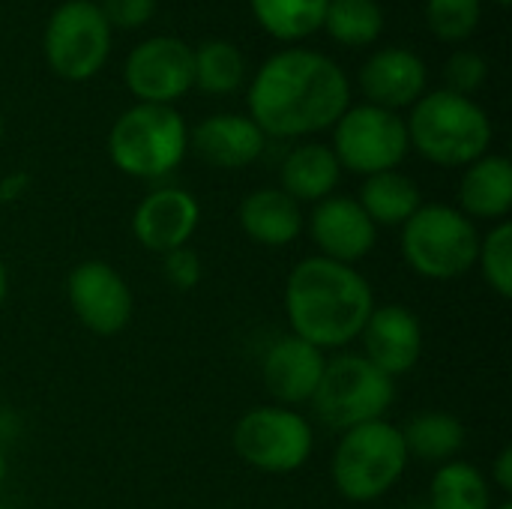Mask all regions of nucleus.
I'll return each mask as SVG.
<instances>
[{"label":"nucleus","instance_id":"6e6552de","mask_svg":"<svg viewBox=\"0 0 512 509\" xmlns=\"http://www.w3.org/2000/svg\"><path fill=\"white\" fill-rule=\"evenodd\" d=\"M231 444L249 468L261 474H291L309 462L315 432L309 420L291 408L258 405L237 420Z\"/></svg>","mask_w":512,"mask_h":509},{"label":"nucleus","instance_id":"9b49d317","mask_svg":"<svg viewBox=\"0 0 512 509\" xmlns=\"http://www.w3.org/2000/svg\"><path fill=\"white\" fill-rule=\"evenodd\" d=\"M123 78L138 102L174 105L195 87L192 48L177 36L144 39L129 51Z\"/></svg>","mask_w":512,"mask_h":509},{"label":"nucleus","instance_id":"a878e982","mask_svg":"<svg viewBox=\"0 0 512 509\" xmlns=\"http://www.w3.org/2000/svg\"><path fill=\"white\" fill-rule=\"evenodd\" d=\"M195 87L213 96H228L246 81V60L237 45L225 39H207L192 51Z\"/></svg>","mask_w":512,"mask_h":509},{"label":"nucleus","instance_id":"393cba45","mask_svg":"<svg viewBox=\"0 0 512 509\" xmlns=\"http://www.w3.org/2000/svg\"><path fill=\"white\" fill-rule=\"evenodd\" d=\"M330 0H249L255 21L282 42H297L324 27Z\"/></svg>","mask_w":512,"mask_h":509},{"label":"nucleus","instance_id":"412c9836","mask_svg":"<svg viewBox=\"0 0 512 509\" xmlns=\"http://www.w3.org/2000/svg\"><path fill=\"white\" fill-rule=\"evenodd\" d=\"M282 192L291 195L297 204H318L324 198H330L342 180V165L333 156V150L327 144L309 141L294 147L285 162H282Z\"/></svg>","mask_w":512,"mask_h":509},{"label":"nucleus","instance_id":"c9c22d12","mask_svg":"<svg viewBox=\"0 0 512 509\" xmlns=\"http://www.w3.org/2000/svg\"><path fill=\"white\" fill-rule=\"evenodd\" d=\"M3 480H6V459H3V450H0V486H3Z\"/></svg>","mask_w":512,"mask_h":509},{"label":"nucleus","instance_id":"2eb2a0df","mask_svg":"<svg viewBox=\"0 0 512 509\" xmlns=\"http://www.w3.org/2000/svg\"><path fill=\"white\" fill-rule=\"evenodd\" d=\"M360 342L363 357L372 366L390 378H399L408 375L423 357V324L402 303L375 306L360 333Z\"/></svg>","mask_w":512,"mask_h":509},{"label":"nucleus","instance_id":"e433bc0d","mask_svg":"<svg viewBox=\"0 0 512 509\" xmlns=\"http://www.w3.org/2000/svg\"><path fill=\"white\" fill-rule=\"evenodd\" d=\"M405 509H432V507H429V504H408Z\"/></svg>","mask_w":512,"mask_h":509},{"label":"nucleus","instance_id":"20e7f679","mask_svg":"<svg viewBox=\"0 0 512 509\" xmlns=\"http://www.w3.org/2000/svg\"><path fill=\"white\" fill-rule=\"evenodd\" d=\"M408 462L411 456L405 450L402 429L387 420H375L342 432L330 462V477L345 501L369 504L384 498L402 480Z\"/></svg>","mask_w":512,"mask_h":509},{"label":"nucleus","instance_id":"f03ea898","mask_svg":"<svg viewBox=\"0 0 512 509\" xmlns=\"http://www.w3.org/2000/svg\"><path fill=\"white\" fill-rule=\"evenodd\" d=\"M372 309V285L351 264L312 255L288 273L285 318L291 333L321 351L360 339Z\"/></svg>","mask_w":512,"mask_h":509},{"label":"nucleus","instance_id":"f3484780","mask_svg":"<svg viewBox=\"0 0 512 509\" xmlns=\"http://www.w3.org/2000/svg\"><path fill=\"white\" fill-rule=\"evenodd\" d=\"M429 84V69L420 54L408 48H381L360 69V90L369 105L396 111L411 108Z\"/></svg>","mask_w":512,"mask_h":509},{"label":"nucleus","instance_id":"aec40b11","mask_svg":"<svg viewBox=\"0 0 512 509\" xmlns=\"http://www.w3.org/2000/svg\"><path fill=\"white\" fill-rule=\"evenodd\" d=\"M459 210L474 219L504 222L512 210V162L507 156L486 153L465 165L459 180Z\"/></svg>","mask_w":512,"mask_h":509},{"label":"nucleus","instance_id":"dca6fc26","mask_svg":"<svg viewBox=\"0 0 512 509\" xmlns=\"http://www.w3.org/2000/svg\"><path fill=\"white\" fill-rule=\"evenodd\" d=\"M324 366H327V357L321 348L288 333V336L276 339L270 345V351L264 354L261 378H264L267 393L282 408H294V405L312 402V396L321 384Z\"/></svg>","mask_w":512,"mask_h":509},{"label":"nucleus","instance_id":"423d86ee","mask_svg":"<svg viewBox=\"0 0 512 509\" xmlns=\"http://www.w3.org/2000/svg\"><path fill=\"white\" fill-rule=\"evenodd\" d=\"M480 231L450 204H423L402 225L405 264L432 282H450L477 267Z\"/></svg>","mask_w":512,"mask_h":509},{"label":"nucleus","instance_id":"f8f14e48","mask_svg":"<svg viewBox=\"0 0 512 509\" xmlns=\"http://www.w3.org/2000/svg\"><path fill=\"white\" fill-rule=\"evenodd\" d=\"M66 300L75 318L96 336H117L132 321V291L105 261H81L66 279Z\"/></svg>","mask_w":512,"mask_h":509},{"label":"nucleus","instance_id":"f704fd0d","mask_svg":"<svg viewBox=\"0 0 512 509\" xmlns=\"http://www.w3.org/2000/svg\"><path fill=\"white\" fill-rule=\"evenodd\" d=\"M6 294H9V273H6V264H3V258H0V306H3V300H6Z\"/></svg>","mask_w":512,"mask_h":509},{"label":"nucleus","instance_id":"ea45409f","mask_svg":"<svg viewBox=\"0 0 512 509\" xmlns=\"http://www.w3.org/2000/svg\"><path fill=\"white\" fill-rule=\"evenodd\" d=\"M0 141H3V117H0Z\"/></svg>","mask_w":512,"mask_h":509},{"label":"nucleus","instance_id":"c85d7f7f","mask_svg":"<svg viewBox=\"0 0 512 509\" xmlns=\"http://www.w3.org/2000/svg\"><path fill=\"white\" fill-rule=\"evenodd\" d=\"M480 0H426L429 30L444 42H465L480 24Z\"/></svg>","mask_w":512,"mask_h":509},{"label":"nucleus","instance_id":"b1692460","mask_svg":"<svg viewBox=\"0 0 512 509\" xmlns=\"http://www.w3.org/2000/svg\"><path fill=\"white\" fill-rule=\"evenodd\" d=\"M426 504L432 509H492V486L480 468L453 459L438 465Z\"/></svg>","mask_w":512,"mask_h":509},{"label":"nucleus","instance_id":"5701e85b","mask_svg":"<svg viewBox=\"0 0 512 509\" xmlns=\"http://www.w3.org/2000/svg\"><path fill=\"white\" fill-rule=\"evenodd\" d=\"M402 441L408 456L429 465H447L465 450L468 435L459 417L447 411H426L402 429Z\"/></svg>","mask_w":512,"mask_h":509},{"label":"nucleus","instance_id":"4c0bfd02","mask_svg":"<svg viewBox=\"0 0 512 509\" xmlns=\"http://www.w3.org/2000/svg\"><path fill=\"white\" fill-rule=\"evenodd\" d=\"M492 509H512L510 501H504V504H498V507H492Z\"/></svg>","mask_w":512,"mask_h":509},{"label":"nucleus","instance_id":"0eeeda50","mask_svg":"<svg viewBox=\"0 0 512 509\" xmlns=\"http://www.w3.org/2000/svg\"><path fill=\"white\" fill-rule=\"evenodd\" d=\"M393 402V378L372 366L363 354H342L336 360H327L321 384L312 396L318 417L336 432L384 420Z\"/></svg>","mask_w":512,"mask_h":509},{"label":"nucleus","instance_id":"4be33fe9","mask_svg":"<svg viewBox=\"0 0 512 509\" xmlns=\"http://www.w3.org/2000/svg\"><path fill=\"white\" fill-rule=\"evenodd\" d=\"M357 204L375 228H402L423 207V192L408 174L381 171L363 180Z\"/></svg>","mask_w":512,"mask_h":509},{"label":"nucleus","instance_id":"473e14b6","mask_svg":"<svg viewBox=\"0 0 512 509\" xmlns=\"http://www.w3.org/2000/svg\"><path fill=\"white\" fill-rule=\"evenodd\" d=\"M492 480L498 483V489L504 495L512 492V447H504L498 456H495V465H492Z\"/></svg>","mask_w":512,"mask_h":509},{"label":"nucleus","instance_id":"58836bf2","mask_svg":"<svg viewBox=\"0 0 512 509\" xmlns=\"http://www.w3.org/2000/svg\"><path fill=\"white\" fill-rule=\"evenodd\" d=\"M492 3H498V6H510L512 0H492Z\"/></svg>","mask_w":512,"mask_h":509},{"label":"nucleus","instance_id":"72a5a7b5","mask_svg":"<svg viewBox=\"0 0 512 509\" xmlns=\"http://www.w3.org/2000/svg\"><path fill=\"white\" fill-rule=\"evenodd\" d=\"M27 183H30V177H27L24 171H15V174L3 177V180H0V204L18 201V198L24 195Z\"/></svg>","mask_w":512,"mask_h":509},{"label":"nucleus","instance_id":"c756f323","mask_svg":"<svg viewBox=\"0 0 512 509\" xmlns=\"http://www.w3.org/2000/svg\"><path fill=\"white\" fill-rule=\"evenodd\" d=\"M447 87L444 90H453L459 96H471L483 87L486 75H489V66L483 60V54L477 51H456L450 60H447Z\"/></svg>","mask_w":512,"mask_h":509},{"label":"nucleus","instance_id":"6ab92c4d","mask_svg":"<svg viewBox=\"0 0 512 509\" xmlns=\"http://www.w3.org/2000/svg\"><path fill=\"white\" fill-rule=\"evenodd\" d=\"M237 222L252 243L267 246V249H282V246H291L303 234L306 216L291 195L267 186V189L249 192L240 201Z\"/></svg>","mask_w":512,"mask_h":509},{"label":"nucleus","instance_id":"9d476101","mask_svg":"<svg viewBox=\"0 0 512 509\" xmlns=\"http://www.w3.org/2000/svg\"><path fill=\"white\" fill-rule=\"evenodd\" d=\"M333 156L351 174L372 177L381 171H396L408 150V126L396 111L378 105H354L333 126Z\"/></svg>","mask_w":512,"mask_h":509},{"label":"nucleus","instance_id":"39448f33","mask_svg":"<svg viewBox=\"0 0 512 509\" xmlns=\"http://www.w3.org/2000/svg\"><path fill=\"white\" fill-rule=\"evenodd\" d=\"M189 150L186 120L174 105L138 102L126 108L108 132L111 162L138 180H159L171 174Z\"/></svg>","mask_w":512,"mask_h":509},{"label":"nucleus","instance_id":"a211bd4d","mask_svg":"<svg viewBox=\"0 0 512 509\" xmlns=\"http://www.w3.org/2000/svg\"><path fill=\"white\" fill-rule=\"evenodd\" d=\"M267 135L252 117L243 114H213L204 117L189 132V147L213 168L240 171L249 168L264 153Z\"/></svg>","mask_w":512,"mask_h":509},{"label":"nucleus","instance_id":"4468645a","mask_svg":"<svg viewBox=\"0 0 512 509\" xmlns=\"http://www.w3.org/2000/svg\"><path fill=\"white\" fill-rule=\"evenodd\" d=\"M309 237L318 246L321 258L354 267L375 249L378 228L372 225L366 210L357 204V198L330 195L315 204L309 216Z\"/></svg>","mask_w":512,"mask_h":509},{"label":"nucleus","instance_id":"7c9ffc66","mask_svg":"<svg viewBox=\"0 0 512 509\" xmlns=\"http://www.w3.org/2000/svg\"><path fill=\"white\" fill-rule=\"evenodd\" d=\"M162 273H165V282L174 288V291H192L198 282H201V258L183 246V249H174L168 255H162Z\"/></svg>","mask_w":512,"mask_h":509},{"label":"nucleus","instance_id":"7ed1b4c3","mask_svg":"<svg viewBox=\"0 0 512 509\" xmlns=\"http://www.w3.org/2000/svg\"><path fill=\"white\" fill-rule=\"evenodd\" d=\"M411 108L414 111L405 123L408 141L432 165L465 168L489 153L492 120L471 96L432 90L423 93Z\"/></svg>","mask_w":512,"mask_h":509},{"label":"nucleus","instance_id":"bb28decb","mask_svg":"<svg viewBox=\"0 0 512 509\" xmlns=\"http://www.w3.org/2000/svg\"><path fill=\"white\" fill-rule=\"evenodd\" d=\"M324 30L348 48L372 45L384 30V12L378 0H330L324 12Z\"/></svg>","mask_w":512,"mask_h":509},{"label":"nucleus","instance_id":"1a4fd4ad","mask_svg":"<svg viewBox=\"0 0 512 509\" xmlns=\"http://www.w3.org/2000/svg\"><path fill=\"white\" fill-rule=\"evenodd\" d=\"M45 63L63 81L93 78L111 54V24L99 3L66 0L45 24Z\"/></svg>","mask_w":512,"mask_h":509},{"label":"nucleus","instance_id":"f257e3e1","mask_svg":"<svg viewBox=\"0 0 512 509\" xmlns=\"http://www.w3.org/2000/svg\"><path fill=\"white\" fill-rule=\"evenodd\" d=\"M348 108L351 84L342 66L312 48L267 57L249 84V117L273 138L315 135L336 126Z\"/></svg>","mask_w":512,"mask_h":509},{"label":"nucleus","instance_id":"a19ab883","mask_svg":"<svg viewBox=\"0 0 512 509\" xmlns=\"http://www.w3.org/2000/svg\"><path fill=\"white\" fill-rule=\"evenodd\" d=\"M0 509H12V507H3V504H0Z\"/></svg>","mask_w":512,"mask_h":509},{"label":"nucleus","instance_id":"2f4dec72","mask_svg":"<svg viewBox=\"0 0 512 509\" xmlns=\"http://www.w3.org/2000/svg\"><path fill=\"white\" fill-rule=\"evenodd\" d=\"M105 21L111 27H123V30H135L141 24H147L156 12V0H102L99 3Z\"/></svg>","mask_w":512,"mask_h":509},{"label":"nucleus","instance_id":"cd10ccee","mask_svg":"<svg viewBox=\"0 0 512 509\" xmlns=\"http://www.w3.org/2000/svg\"><path fill=\"white\" fill-rule=\"evenodd\" d=\"M477 267L486 279V285L510 300L512 297V225L495 222L486 237H480V252H477Z\"/></svg>","mask_w":512,"mask_h":509},{"label":"nucleus","instance_id":"ddd939ff","mask_svg":"<svg viewBox=\"0 0 512 509\" xmlns=\"http://www.w3.org/2000/svg\"><path fill=\"white\" fill-rule=\"evenodd\" d=\"M198 222H201V207L195 195L180 186H162L144 195L141 204L135 207L132 234L147 252L168 255L192 240Z\"/></svg>","mask_w":512,"mask_h":509}]
</instances>
